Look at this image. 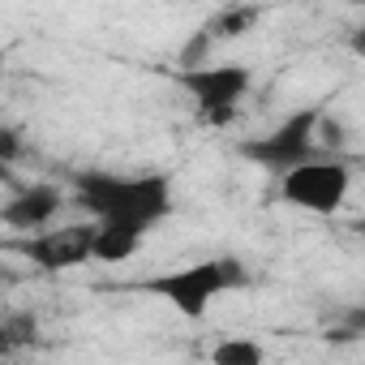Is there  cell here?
<instances>
[{
    "instance_id": "6da1fadb",
    "label": "cell",
    "mask_w": 365,
    "mask_h": 365,
    "mask_svg": "<svg viewBox=\"0 0 365 365\" xmlns=\"http://www.w3.org/2000/svg\"><path fill=\"white\" fill-rule=\"evenodd\" d=\"M73 198L91 215V224H116L133 232H150L172 215V180L163 172H78Z\"/></svg>"
},
{
    "instance_id": "7a4b0ae2",
    "label": "cell",
    "mask_w": 365,
    "mask_h": 365,
    "mask_svg": "<svg viewBox=\"0 0 365 365\" xmlns=\"http://www.w3.org/2000/svg\"><path fill=\"white\" fill-rule=\"evenodd\" d=\"M245 284H250V275L237 258H202V262H190V267H176V271L142 279V292L168 301L180 318H202L224 292L245 288Z\"/></svg>"
},
{
    "instance_id": "3957f363",
    "label": "cell",
    "mask_w": 365,
    "mask_h": 365,
    "mask_svg": "<svg viewBox=\"0 0 365 365\" xmlns=\"http://www.w3.org/2000/svg\"><path fill=\"white\" fill-rule=\"evenodd\" d=\"M318 125H322V108H297L292 116H284L275 129H267L262 138L241 142V159L258 163L262 172H279L288 176L292 168L318 159Z\"/></svg>"
},
{
    "instance_id": "277c9868",
    "label": "cell",
    "mask_w": 365,
    "mask_h": 365,
    "mask_svg": "<svg viewBox=\"0 0 365 365\" xmlns=\"http://www.w3.org/2000/svg\"><path fill=\"white\" fill-rule=\"evenodd\" d=\"M348 190H352V168L339 163V159H327V155L292 168L288 176H279V198L288 207L309 211V215H335L344 207Z\"/></svg>"
},
{
    "instance_id": "5b68a950",
    "label": "cell",
    "mask_w": 365,
    "mask_h": 365,
    "mask_svg": "<svg viewBox=\"0 0 365 365\" xmlns=\"http://www.w3.org/2000/svg\"><path fill=\"white\" fill-rule=\"evenodd\" d=\"M176 82L190 91L202 120H228L237 112V103L250 95L254 73L245 65H207V61H198L190 69H180Z\"/></svg>"
},
{
    "instance_id": "8992f818",
    "label": "cell",
    "mask_w": 365,
    "mask_h": 365,
    "mask_svg": "<svg viewBox=\"0 0 365 365\" xmlns=\"http://www.w3.org/2000/svg\"><path fill=\"white\" fill-rule=\"evenodd\" d=\"M22 254L39 267V271H69L82 262H95V224H61L48 232H35L31 241H22Z\"/></svg>"
},
{
    "instance_id": "52a82bcc",
    "label": "cell",
    "mask_w": 365,
    "mask_h": 365,
    "mask_svg": "<svg viewBox=\"0 0 365 365\" xmlns=\"http://www.w3.org/2000/svg\"><path fill=\"white\" fill-rule=\"evenodd\" d=\"M61 207H65V190L61 185H26L22 194H14L9 198V207H5V224L14 228V232H26V237H35V232H48V224L61 215Z\"/></svg>"
},
{
    "instance_id": "ba28073f",
    "label": "cell",
    "mask_w": 365,
    "mask_h": 365,
    "mask_svg": "<svg viewBox=\"0 0 365 365\" xmlns=\"http://www.w3.org/2000/svg\"><path fill=\"white\" fill-rule=\"evenodd\" d=\"M142 237H146V232L116 228V224H95V262H103V267L129 262V258L142 250Z\"/></svg>"
},
{
    "instance_id": "9c48e42d",
    "label": "cell",
    "mask_w": 365,
    "mask_h": 365,
    "mask_svg": "<svg viewBox=\"0 0 365 365\" xmlns=\"http://www.w3.org/2000/svg\"><path fill=\"white\" fill-rule=\"evenodd\" d=\"M211 365H267V352L250 335H228L211 348Z\"/></svg>"
},
{
    "instance_id": "30bf717a",
    "label": "cell",
    "mask_w": 365,
    "mask_h": 365,
    "mask_svg": "<svg viewBox=\"0 0 365 365\" xmlns=\"http://www.w3.org/2000/svg\"><path fill=\"white\" fill-rule=\"evenodd\" d=\"M254 22H258V9H224V14L211 22V35H215V39H232V35L250 31Z\"/></svg>"
},
{
    "instance_id": "8fae6325",
    "label": "cell",
    "mask_w": 365,
    "mask_h": 365,
    "mask_svg": "<svg viewBox=\"0 0 365 365\" xmlns=\"http://www.w3.org/2000/svg\"><path fill=\"white\" fill-rule=\"evenodd\" d=\"M348 331H352V335H365V305L348 309Z\"/></svg>"
},
{
    "instance_id": "7c38bea8",
    "label": "cell",
    "mask_w": 365,
    "mask_h": 365,
    "mask_svg": "<svg viewBox=\"0 0 365 365\" xmlns=\"http://www.w3.org/2000/svg\"><path fill=\"white\" fill-rule=\"evenodd\" d=\"M352 52H361V56H365V31H356V35H352Z\"/></svg>"
}]
</instances>
